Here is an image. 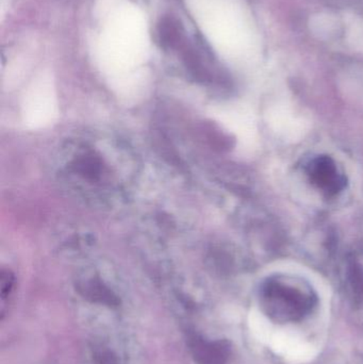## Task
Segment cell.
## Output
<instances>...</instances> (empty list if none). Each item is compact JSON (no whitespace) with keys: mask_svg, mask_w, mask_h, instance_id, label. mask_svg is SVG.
Segmentation results:
<instances>
[{"mask_svg":"<svg viewBox=\"0 0 363 364\" xmlns=\"http://www.w3.org/2000/svg\"><path fill=\"white\" fill-rule=\"evenodd\" d=\"M264 309L277 322H296L305 318L315 307V295L283 280L271 279L262 290Z\"/></svg>","mask_w":363,"mask_h":364,"instance_id":"1","label":"cell"},{"mask_svg":"<svg viewBox=\"0 0 363 364\" xmlns=\"http://www.w3.org/2000/svg\"><path fill=\"white\" fill-rule=\"evenodd\" d=\"M190 350L198 364H226L229 357V346L224 341H207L198 336L189 339Z\"/></svg>","mask_w":363,"mask_h":364,"instance_id":"3","label":"cell"},{"mask_svg":"<svg viewBox=\"0 0 363 364\" xmlns=\"http://www.w3.org/2000/svg\"><path fill=\"white\" fill-rule=\"evenodd\" d=\"M95 364H119L117 357L109 350H99L94 356Z\"/></svg>","mask_w":363,"mask_h":364,"instance_id":"6","label":"cell"},{"mask_svg":"<svg viewBox=\"0 0 363 364\" xmlns=\"http://www.w3.org/2000/svg\"><path fill=\"white\" fill-rule=\"evenodd\" d=\"M308 174L313 183L327 195H335L345 188L347 181L339 173L338 168L332 158L319 156L308 166Z\"/></svg>","mask_w":363,"mask_h":364,"instance_id":"2","label":"cell"},{"mask_svg":"<svg viewBox=\"0 0 363 364\" xmlns=\"http://www.w3.org/2000/svg\"><path fill=\"white\" fill-rule=\"evenodd\" d=\"M350 282H351L352 288L354 293L357 296H363V267L362 265L354 263L351 265L349 271Z\"/></svg>","mask_w":363,"mask_h":364,"instance_id":"5","label":"cell"},{"mask_svg":"<svg viewBox=\"0 0 363 364\" xmlns=\"http://www.w3.org/2000/svg\"><path fill=\"white\" fill-rule=\"evenodd\" d=\"M13 286V277L10 273L4 272L1 275V296L2 299H6L8 293L10 292L11 288Z\"/></svg>","mask_w":363,"mask_h":364,"instance_id":"7","label":"cell"},{"mask_svg":"<svg viewBox=\"0 0 363 364\" xmlns=\"http://www.w3.org/2000/svg\"><path fill=\"white\" fill-rule=\"evenodd\" d=\"M79 290L85 299L93 301V303L102 304L108 307L119 306V299L113 294L112 291L109 290V288H107L98 280L93 279L91 282H85V284H81Z\"/></svg>","mask_w":363,"mask_h":364,"instance_id":"4","label":"cell"}]
</instances>
